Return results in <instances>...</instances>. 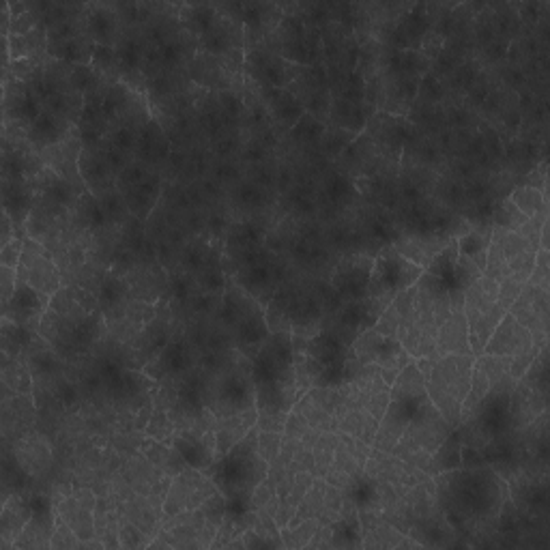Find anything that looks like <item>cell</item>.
<instances>
[{
  "label": "cell",
  "instance_id": "1",
  "mask_svg": "<svg viewBox=\"0 0 550 550\" xmlns=\"http://www.w3.org/2000/svg\"><path fill=\"white\" fill-rule=\"evenodd\" d=\"M434 499L450 527L465 538L495 533L499 518L510 501V484L492 469L460 467L432 477Z\"/></svg>",
  "mask_w": 550,
  "mask_h": 550
},
{
  "label": "cell",
  "instance_id": "2",
  "mask_svg": "<svg viewBox=\"0 0 550 550\" xmlns=\"http://www.w3.org/2000/svg\"><path fill=\"white\" fill-rule=\"evenodd\" d=\"M250 372L256 392V428L284 432L288 413L303 396L295 370L293 334L271 331L265 344L250 357Z\"/></svg>",
  "mask_w": 550,
  "mask_h": 550
},
{
  "label": "cell",
  "instance_id": "3",
  "mask_svg": "<svg viewBox=\"0 0 550 550\" xmlns=\"http://www.w3.org/2000/svg\"><path fill=\"white\" fill-rule=\"evenodd\" d=\"M205 473L224 499L252 505L256 488L269 475V462L258 454V428L254 426L233 450L217 458Z\"/></svg>",
  "mask_w": 550,
  "mask_h": 550
},
{
  "label": "cell",
  "instance_id": "4",
  "mask_svg": "<svg viewBox=\"0 0 550 550\" xmlns=\"http://www.w3.org/2000/svg\"><path fill=\"white\" fill-rule=\"evenodd\" d=\"M473 355H445L434 359L426 376V396L452 428L460 426L462 404L469 394Z\"/></svg>",
  "mask_w": 550,
  "mask_h": 550
},
{
  "label": "cell",
  "instance_id": "5",
  "mask_svg": "<svg viewBox=\"0 0 550 550\" xmlns=\"http://www.w3.org/2000/svg\"><path fill=\"white\" fill-rule=\"evenodd\" d=\"M220 318L235 338L237 349L252 357L269 338V325L265 321V306L239 284L226 288Z\"/></svg>",
  "mask_w": 550,
  "mask_h": 550
},
{
  "label": "cell",
  "instance_id": "6",
  "mask_svg": "<svg viewBox=\"0 0 550 550\" xmlns=\"http://www.w3.org/2000/svg\"><path fill=\"white\" fill-rule=\"evenodd\" d=\"M424 275V267H419L413 260L400 254L394 245H385L374 256L372 275L368 284V297L379 306L383 312L400 293L415 286L417 280Z\"/></svg>",
  "mask_w": 550,
  "mask_h": 550
},
{
  "label": "cell",
  "instance_id": "7",
  "mask_svg": "<svg viewBox=\"0 0 550 550\" xmlns=\"http://www.w3.org/2000/svg\"><path fill=\"white\" fill-rule=\"evenodd\" d=\"M497 288L499 282L486 278L482 273L465 291L462 312H465L467 318L469 346L473 357H480L484 353V346L488 344L492 331L497 329L501 318L508 314L497 303Z\"/></svg>",
  "mask_w": 550,
  "mask_h": 550
},
{
  "label": "cell",
  "instance_id": "8",
  "mask_svg": "<svg viewBox=\"0 0 550 550\" xmlns=\"http://www.w3.org/2000/svg\"><path fill=\"white\" fill-rule=\"evenodd\" d=\"M353 355L361 366H376L383 376V381L392 387L396 376L404 366H409L413 357L407 353V349L396 340L379 334L374 327L361 331V334L353 340Z\"/></svg>",
  "mask_w": 550,
  "mask_h": 550
},
{
  "label": "cell",
  "instance_id": "9",
  "mask_svg": "<svg viewBox=\"0 0 550 550\" xmlns=\"http://www.w3.org/2000/svg\"><path fill=\"white\" fill-rule=\"evenodd\" d=\"M207 409L215 419L256 409L252 372L245 374L237 368L224 372L211 389L207 387Z\"/></svg>",
  "mask_w": 550,
  "mask_h": 550
},
{
  "label": "cell",
  "instance_id": "10",
  "mask_svg": "<svg viewBox=\"0 0 550 550\" xmlns=\"http://www.w3.org/2000/svg\"><path fill=\"white\" fill-rule=\"evenodd\" d=\"M16 273L20 282L37 288V291L46 293L48 297H54L63 288L61 269L56 267L46 245L33 237H26L24 241V252Z\"/></svg>",
  "mask_w": 550,
  "mask_h": 550
},
{
  "label": "cell",
  "instance_id": "11",
  "mask_svg": "<svg viewBox=\"0 0 550 550\" xmlns=\"http://www.w3.org/2000/svg\"><path fill=\"white\" fill-rule=\"evenodd\" d=\"M215 492L217 488L207 473L190 469V467L183 469L181 473L172 477L168 484V492L162 508L164 518L198 510L202 503L215 495Z\"/></svg>",
  "mask_w": 550,
  "mask_h": 550
},
{
  "label": "cell",
  "instance_id": "12",
  "mask_svg": "<svg viewBox=\"0 0 550 550\" xmlns=\"http://www.w3.org/2000/svg\"><path fill=\"white\" fill-rule=\"evenodd\" d=\"M243 61L256 86H269V89H288L303 69V65L286 61L275 50L263 46H252Z\"/></svg>",
  "mask_w": 550,
  "mask_h": 550
},
{
  "label": "cell",
  "instance_id": "13",
  "mask_svg": "<svg viewBox=\"0 0 550 550\" xmlns=\"http://www.w3.org/2000/svg\"><path fill=\"white\" fill-rule=\"evenodd\" d=\"M372 265H374V256L370 254H353L342 258L336 265V269L331 271L329 288L342 303L366 299Z\"/></svg>",
  "mask_w": 550,
  "mask_h": 550
},
{
  "label": "cell",
  "instance_id": "14",
  "mask_svg": "<svg viewBox=\"0 0 550 550\" xmlns=\"http://www.w3.org/2000/svg\"><path fill=\"white\" fill-rule=\"evenodd\" d=\"M428 396L409 398V400H389V407L379 422V430L372 441V450L392 454L398 441L402 439L404 430L415 419V415L426 407Z\"/></svg>",
  "mask_w": 550,
  "mask_h": 550
},
{
  "label": "cell",
  "instance_id": "15",
  "mask_svg": "<svg viewBox=\"0 0 550 550\" xmlns=\"http://www.w3.org/2000/svg\"><path fill=\"white\" fill-rule=\"evenodd\" d=\"M510 314L516 321L529 329L533 342L538 346L548 344V314H550V299L548 291L538 286L525 284L523 293L518 295Z\"/></svg>",
  "mask_w": 550,
  "mask_h": 550
},
{
  "label": "cell",
  "instance_id": "16",
  "mask_svg": "<svg viewBox=\"0 0 550 550\" xmlns=\"http://www.w3.org/2000/svg\"><path fill=\"white\" fill-rule=\"evenodd\" d=\"M370 452H372V445H368L364 441H357V439L349 437V434L340 432V443L336 447V456H334V460H331L327 473L323 475L325 482L329 486H336V488L344 490L355 480L357 475L364 473Z\"/></svg>",
  "mask_w": 550,
  "mask_h": 550
},
{
  "label": "cell",
  "instance_id": "17",
  "mask_svg": "<svg viewBox=\"0 0 550 550\" xmlns=\"http://www.w3.org/2000/svg\"><path fill=\"white\" fill-rule=\"evenodd\" d=\"M28 499H31L33 516L13 542V550H48L56 529V508L50 497L39 495V492L28 495Z\"/></svg>",
  "mask_w": 550,
  "mask_h": 550
},
{
  "label": "cell",
  "instance_id": "18",
  "mask_svg": "<svg viewBox=\"0 0 550 550\" xmlns=\"http://www.w3.org/2000/svg\"><path fill=\"white\" fill-rule=\"evenodd\" d=\"M168 443L185 462V467L190 469L205 473L217 460L213 428L211 430H177Z\"/></svg>",
  "mask_w": 550,
  "mask_h": 550
},
{
  "label": "cell",
  "instance_id": "19",
  "mask_svg": "<svg viewBox=\"0 0 550 550\" xmlns=\"http://www.w3.org/2000/svg\"><path fill=\"white\" fill-rule=\"evenodd\" d=\"M50 306H52V297L18 280L16 293H13L11 301L3 308V318H9V321L18 323L22 327L39 331V325L43 321V316H46V312L50 310Z\"/></svg>",
  "mask_w": 550,
  "mask_h": 550
},
{
  "label": "cell",
  "instance_id": "20",
  "mask_svg": "<svg viewBox=\"0 0 550 550\" xmlns=\"http://www.w3.org/2000/svg\"><path fill=\"white\" fill-rule=\"evenodd\" d=\"M95 505L97 497L89 488H78L67 495L59 505H54L65 523L74 529L82 542L95 540Z\"/></svg>",
  "mask_w": 550,
  "mask_h": 550
},
{
  "label": "cell",
  "instance_id": "21",
  "mask_svg": "<svg viewBox=\"0 0 550 550\" xmlns=\"http://www.w3.org/2000/svg\"><path fill=\"white\" fill-rule=\"evenodd\" d=\"M533 346H538L533 342V336L529 334V329L520 325L516 318L508 312L497 329L492 331V336L488 344L484 346L482 355H499V357H516L520 353H525Z\"/></svg>",
  "mask_w": 550,
  "mask_h": 550
},
{
  "label": "cell",
  "instance_id": "22",
  "mask_svg": "<svg viewBox=\"0 0 550 550\" xmlns=\"http://www.w3.org/2000/svg\"><path fill=\"white\" fill-rule=\"evenodd\" d=\"M74 129H76L74 123H69L56 112L43 108L39 117L26 127L24 142L39 155L43 151L56 147V144H61L71 132H74Z\"/></svg>",
  "mask_w": 550,
  "mask_h": 550
},
{
  "label": "cell",
  "instance_id": "23",
  "mask_svg": "<svg viewBox=\"0 0 550 550\" xmlns=\"http://www.w3.org/2000/svg\"><path fill=\"white\" fill-rule=\"evenodd\" d=\"M192 359V349L187 346L185 340L170 338L162 353L153 361H149V366H144L142 374H147L153 381L183 379V376L192 370Z\"/></svg>",
  "mask_w": 550,
  "mask_h": 550
},
{
  "label": "cell",
  "instance_id": "24",
  "mask_svg": "<svg viewBox=\"0 0 550 550\" xmlns=\"http://www.w3.org/2000/svg\"><path fill=\"white\" fill-rule=\"evenodd\" d=\"M544 413H548V396L540 394L538 389L525 385L523 381H518L510 398V424L514 434L520 437Z\"/></svg>",
  "mask_w": 550,
  "mask_h": 550
},
{
  "label": "cell",
  "instance_id": "25",
  "mask_svg": "<svg viewBox=\"0 0 550 550\" xmlns=\"http://www.w3.org/2000/svg\"><path fill=\"white\" fill-rule=\"evenodd\" d=\"M37 207V192L33 181L3 179V213H7L18 228V235L26 230L28 220Z\"/></svg>",
  "mask_w": 550,
  "mask_h": 550
},
{
  "label": "cell",
  "instance_id": "26",
  "mask_svg": "<svg viewBox=\"0 0 550 550\" xmlns=\"http://www.w3.org/2000/svg\"><path fill=\"white\" fill-rule=\"evenodd\" d=\"M445 355H473L469 346V327L462 308H454L439 327L437 344H434L432 359Z\"/></svg>",
  "mask_w": 550,
  "mask_h": 550
},
{
  "label": "cell",
  "instance_id": "27",
  "mask_svg": "<svg viewBox=\"0 0 550 550\" xmlns=\"http://www.w3.org/2000/svg\"><path fill=\"white\" fill-rule=\"evenodd\" d=\"M376 112L379 110H376L372 101L331 99L327 123L331 127H340V129H344V132H351V134L359 136L368 127V123L372 121Z\"/></svg>",
  "mask_w": 550,
  "mask_h": 550
},
{
  "label": "cell",
  "instance_id": "28",
  "mask_svg": "<svg viewBox=\"0 0 550 550\" xmlns=\"http://www.w3.org/2000/svg\"><path fill=\"white\" fill-rule=\"evenodd\" d=\"M33 516L31 499L28 495H13L3 501V516H0V550H13L22 529Z\"/></svg>",
  "mask_w": 550,
  "mask_h": 550
},
{
  "label": "cell",
  "instance_id": "29",
  "mask_svg": "<svg viewBox=\"0 0 550 550\" xmlns=\"http://www.w3.org/2000/svg\"><path fill=\"white\" fill-rule=\"evenodd\" d=\"M258 93H260V99L265 101L267 110L271 112V117L286 129H293L308 114L301 101L288 89H269V86H258Z\"/></svg>",
  "mask_w": 550,
  "mask_h": 550
},
{
  "label": "cell",
  "instance_id": "30",
  "mask_svg": "<svg viewBox=\"0 0 550 550\" xmlns=\"http://www.w3.org/2000/svg\"><path fill=\"white\" fill-rule=\"evenodd\" d=\"M170 153H172V147H170L168 136L164 134V129L159 127V123L155 119H151L147 125L140 129L134 159L144 166L153 168L157 164L166 162Z\"/></svg>",
  "mask_w": 550,
  "mask_h": 550
},
{
  "label": "cell",
  "instance_id": "31",
  "mask_svg": "<svg viewBox=\"0 0 550 550\" xmlns=\"http://www.w3.org/2000/svg\"><path fill=\"white\" fill-rule=\"evenodd\" d=\"M258 422V411L250 409L239 415H230L215 419L213 424V434H215V447H217V458L224 456L228 450L233 447L248 434Z\"/></svg>",
  "mask_w": 550,
  "mask_h": 550
},
{
  "label": "cell",
  "instance_id": "32",
  "mask_svg": "<svg viewBox=\"0 0 550 550\" xmlns=\"http://www.w3.org/2000/svg\"><path fill=\"white\" fill-rule=\"evenodd\" d=\"M86 18H84V31L93 39L95 46H112L117 48L121 41L119 35V18L114 16L110 7L104 5H93L86 7Z\"/></svg>",
  "mask_w": 550,
  "mask_h": 550
},
{
  "label": "cell",
  "instance_id": "33",
  "mask_svg": "<svg viewBox=\"0 0 550 550\" xmlns=\"http://www.w3.org/2000/svg\"><path fill=\"white\" fill-rule=\"evenodd\" d=\"M361 546H364V535H361L359 512L349 501L342 516L336 520V523H331V548H361Z\"/></svg>",
  "mask_w": 550,
  "mask_h": 550
},
{
  "label": "cell",
  "instance_id": "34",
  "mask_svg": "<svg viewBox=\"0 0 550 550\" xmlns=\"http://www.w3.org/2000/svg\"><path fill=\"white\" fill-rule=\"evenodd\" d=\"M458 241V254L462 258L471 260L473 265H477L484 273L486 265V252L488 245L492 241V224H480V226H471L467 233H462L456 237Z\"/></svg>",
  "mask_w": 550,
  "mask_h": 550
},
{
  "label": "cell",
  "instance_id": "35",
  "mask_svg": "<svg viewBox=\"0 0 550 550\" xmlns=\"http://www.w3.org/2000/svg\"><path fill=\"white\" fill-rule=\"evenodd\" d=\"M460 467H462V434L458 428H454L450 434H447V439L430 456L426 475L434 477L439 473L454 471Z\"/></svg>",
  "mask_w": 550,
  "mask_h": 550
},
{
  "label": "cell",
  "instance_id": "36",
  "mask_svg": "<svg viewBox=\"0 0 550 550\" xmlns=\"http://www.w3.org/2000/svg\"><path fill=\"white\" fill-rule=\"evenodd\" d=\"M119 525L121 516L119 510H114L110 501L97 497L95 505V538L104 544V548H121L119 540Z\"/></svg>",
  "mask_w": 550,
  "mask_h": 550
},
{
  "label": "cell",
  "instance_id": "37",
  "mask_svg": "<svg viewBox=\"0 0 550 550\" xmlns=\"http://www.w3.org/2000/svg\"><path fill=\"white\" fill-rule=\"evenodd\" d=\"M3 385L11 394L33 396L35 379L24 357H5L3 355Z\"/></svg>",
  "mask_w": 550,
  "mask_h": 550
},
{
  "label": "cell",
  "instance_id": "38",
  "mask_svg": "<svg viewBox=\"0 0 550 550\" xmlns=\"http://www.w3.org/2000/svg\"><path fill=\"white\" fill-rule=\"evenodd\" d=\"M426 396V376L415 364V359L409 366H404L396 381L389 387V400H409Z\"/></svg>",
  "mask_w": 550,
  "mask_h": 550
},
{
  "label": "cell",
  "instance_id": "39",
  "mask_svg": "<svg viewBox=\"0 0 550 550\" xmlns=\"http://www.w3.org/2000/svg\"><path fill=\"white\" fill-rule=\"evenodd\" d=\"M376 430H379V419H374L368 413V409H364V407H357V409H351L349 413H346L342 417L340 428H338V432L349 434V437H353L357 441H364L368 445H372V441L376 437Z\"/></svg>",
  "mask_w": 550,
  "mask_h": 550
},
{
  "label": "cell",
  "instance_id": "40",
  "mask_svg": "<svg viewBox=\"0 0 550 550\" xmlns=\"http://www.w3.org/2000/svg\"><path fill=\"white\" fill-rule=\"evenodd\" d=\"M0 334H3V355L5 357H24L31 349L39 331L22 327L18 323L3 318V327H0Z\"/></svg>",
  "mask_w": 550,
  "mask_h": 550
},
{
  "label": "cell",
  "instance_id": "41",
  "mask_svg": "<svg viewBox=\"0 0 550 550\" xmlns=\"http://www.w3.org/2000/svg\"><path fill=\"white\" fill-rule=\"evenodd\" d=\"M512 205L529 220L540 215H548V200L546 194L533 185H520L508 196Z\"/></svg>",
  "mask_w": 550,
  "mask_h": 550
},
{
  "label": "cell",
  "instance_id": "42",
  "mask_svg": "<svg viewBox=\"0 0 550 550\" xmlns=\"http://www.w3.org/2000/svg\"><path fill=\"white\" fill-rule=\"evenodd\" d=\"M325 492H327L325 477H316L314 484L306 492V497L301 499L299 508H297L291 523H288V527H295V525L303 523V520H310V518H321L323 503H325Z\"/></svg>",
  "mask_w": 550,
  "mask_h": 550
},
{
  "label": "cell",
  "instance_id": "43",
  "mask_svg": "<svg viewBox=\"0 0 550 550\" xmlns=\"http://www.w3.org/2000/svg\"><path fill=\"white\" fill-rule=\"evenodd\" d=\"M127 293H129L127 282L123 278H119V275L108 273L106 278L99 282V291L95 297L99 303V310L104 314L119 310V306H123Z\"/></svg>",
  "mask_w": 550,
  "mask_h": 550
},
{
  "label": "cell",
  "instance_id": "44",
  "mask_svg": "<svg viewBox=\"0 0 550 550\" xmlns=\"http://www.w3.org/2000/svg\"><path fill=\"white\" fill-rule=\"evenodd\" d=\"M338 443H340V432H321V437H318V441L312 447L316 477H323L327 473L331 460L336 456Z\"/></svg>",
  "mask_w": 550,
  "mask_h": 550
},
{
  "label": "cell",
  "instance_id": "45",
  "mask_svg": "<svg viewBox=\"0 0 550 550\" xmlns=\"http://www.w3.org/2000/svg\"><path fill=\"white\" fill-rule=\"evenodd\" d=\"M325 123L318 121L312 114H306L293 129H291V138L301 144L303 149H314L318 151V144L323 140L325 134Z\"/></svg>",
  "mask_w": 550,
  "mask_h": 550
},
{
  "label": "cell",
  "instance_id": "46",
  "mask_svg": "<svg viewBox=\"0 0 550 550\" xmlns=\"http://www.w3.org/2000/svg\"><path fill=\"white\" fill-rule=\"evenodd\" d=\"M321 525H323L321 518H310V520H303V523L295 527H282L280 535H282L284 548H308L314 533Z\"/></svg>",
  "mask_w": 550,
  "mask_h": 550
},
{
  "label": "cell",
  "instance_id": "47",
  "mask_svg": "<svg viewBox=\"0 0 550 550\" xmlns=\"http://www.w3.org/2000/svg\"><path fill=\"white\" fill-rule=\"evenodd\" d=\"M529 222V217L520 213L510 198L499 200L495 205V211H492V228H501V230H510V233H516V230L523 228Z\"/></svg>",
  "mask_w": 550,
  "mask_h": 550
},
{
  "label": "cell",
  "instance_id": "48",
  "mask_svg": "<svg viewBox=\"0 0 550 550\" xmlns=\"http://www.w3.org/2000/svg\"><path fill=\"white\" fill-rule=\"evenodd\" d=\"M91 67L104 80H121L117 48H112V46H95L93 59H91Z\"/></svg>",
  "mask_w": 550,
  "mask_h": 550
},
{
  "label": "cell",
  "instance_id": "49",
  "mask_svg": "<svg viewBox=\"0 0 550 550\" xmlns=\"http://www.w3.org/2000/svg\"><path fill=\"white\" fill-rule=\"evenodd\" d=\"M119 540H121V548H149L153 542L151 535L144 533L138 525L132 523V520H127L123 516L119 525Z\"/></svg>",
  "mask_w": 550,
  "mask_h": 550
},
{
  "label": "cell",
  "instance_id": "50",
  "mask_svg": "<svg viewBox=\"0 0 550 550\" xmlns=\"http://www.w3.org/2000/svg\"><path fill=\"white\" fill-rule=\"evenodd\" d=\"M52 550H78L82 548V540L74 533L65 520L56 514V529L52 535Z\"/></svg>",
  "mask_w": 550,
  "mask_h": 550
},
{
  "label": "cell",
  "instance_id": "51",
  "mask_svg": "<svg viewBox=\"0 0 550 550\" xmlns=\"http://www.w3.org/2000/svg\"><path fill=\"white\" fill-rule=\"evenodd\" d=\"M525 288V282L516 280L514 275H510V278H505L499 282V288H497V303L505 310L510 312V308L514 306V301L518 299V295L523 293Z\"/></svg>",
  "mask_w": 550,
  "mask_h": 550
},
{
  "label": "cell",
  "instance_id": "52",
  "mask_svg": "<svg viewBox=\"0 0 550 550\" xmlns=\"http://www.w3.org/2000/svg\"><path fill=\"white\" fill-rule=\"evenodd\" d=\"M282 441H284V432H260L258 430V454L271 465V462L278 458V454L282 450Z\"/></svg>",
  "mask_w": 550,
  "mask_h": 550
},
{
  "label": "cell",
  "instance_id": "53",
  "mask_svg": "<svg viewBox=\"0 0 550 550\" xmlns=\"http://www.w3.org/2000/svg\"><path fill=\"white\" fill-rule=\"evenodd\" d=\"M243 548L256 550V548H284L282 535H269V533H260L256 529L245 531L243 535Z\"/></svg>",
  "mask_w": 550,
  "mask_h": 550
},
{
  "label": "cell",
  "instance_id": "54",
  "mask_svg": "<svg viewBox=\"0 0 550 550\" xmlns=\"http://www.w3.org/2000/svg\"><path fill=\"white\" fill-rule=\"evenodd\" d=\"M548 280H550V258H548V250H538L535 254V267L531 271V278L527 284L538 286L548 291Z\"/></svg>",
  "mask_w": 550,
  "mask_h": 550
},
{
  "label": "cell",
  "instance_id": "55",
  "mask_svg": "<svg viewBox=\"0 0 550 550\" xmlns=\"http://www.w3.org/2000/svg\"><path fill=\"white\" fill-rule=\"evenodd\" d=\"M26 237L28 235H18L16 239L9 241L7 245H3V248H0V265L11 267V269H18V263H20L22 252H24Z\"/></svg>",
  "mask_w": 550,
  "mask_h": 550
},
{
  "label": "cell",
  "instance_id": "56",
  "mask_svg": "<svg viewBox=\"0 0 550 550\" xmlns=\"http://www.w3.org/2000/svg\"><path fill=\"white\" fill-rule=\"evenodd\" d=\"M18 286V273L11 267H0V297H3V308L11 301Z\"/></svg>",
  "mask_w": 550,
  "mask_h": 550
}]
</instances>
